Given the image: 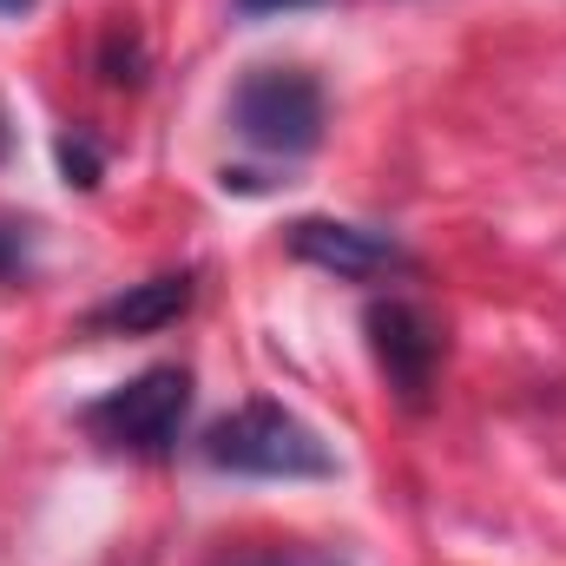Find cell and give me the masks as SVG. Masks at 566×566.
I'll use <instances>...</instances> for the list:
<instances>
[{
    "mask_svg": "<svg viewBox=\"0 0 566 566\" xmlns=\"http://www.w3.org/2000/svg\"><path fill=\"white\" fill-rule=\"evenodd\" d=\"M145 53H139V40H133V33H113V40H106V80H113V86H139L145 73Z\"/></svg>",
    "mask_w": 566,
    "mask_h": 566,
    "instance_id": "9",
    "label": "cell"
},
{
    "mask_svg": "<svg viewBox=\"0 0 566 566\" xmlns=\"http://www.w3.org/2000/svg\"><path fill=\"white\" fill-rule=\"evenodd\" d=\"M40 0H0V20H20V13H33Z\"/></svg>",
    "mask_w": 566,
    "mask_h": 566,
    "instance_id": "12",
    "label": "cell"
},
{
    "mask_svg": "<svg viewBox=\"0 0 566 566\" xmlns=\"http://www.w3.org/2000/svg\"><path fill=\"white\" fill-rule=\"evenodd\" d=\"M363 329H369V356L389 376V389L409 409H422L434 389V369H441V349H448V329L434 323V310L409 303V296H376L363 310Z\"/></svg>",
    "mask_w": 566,
    "mask_h": 566,
    "instance_id": "4",
    "label": "cell"
},
{
    "mask_svg": "<svg viewBox=\"0 0 566 566\" xmlns=\"http://www.w3.org/2000/svg\"><path fill=\"white\" fill-rule=\"evenodd\" d=\"M60 171H66V185L93 191L99 171H106V158H99V145L86 139V133H60Z\"/></svg>",
    "mask_w": 566,
    "mask_h": 566,
    "instance_id": "8",
    "label": "cell"
},
{
    "mask_svg": "<svg viewBox=\"0 0 566 566\" xmlns=\"http://www.w3.org/2000/svg\"><path fill=\"white\" fill-rule=\"evenodd\" d=\"M27 264H33V238H27V224H0V283L27 277Z\"/></svg>",
    "mask_w": 566,
    "mask_h": 566,
    "instance_id": "10",
    "label": "cell"
},
{
    "mask_svg": "<svg viewBox=\"0 0 566 566\" xmlns=\"http://www.w3.org/2000/svg\"><path fill=\"white\" fill-rule=\"evenodd\" d=\"M205 461L224 474H258V481H329L336 474L329 441L271 396H258V402H244L205 428Z\"/></svg>",
    "mask_w": 566,
    "mask_h": 566,
    "instance_id": "1",
    "label": "cell"
},
{
    "mask_svg": "<svg viewBox=\"0 0 566 566\" xmlns=\"http://www.w3.org/2000/svg\"><path fill=\"white\" fill-rule=\"evenodd\" d=\"M191 416V369L178 363H158L133 382H119L113 396H99L80 422L99 448H119V454H165L178 441V428Z\"/></svg>",
    "mask_w": 566,
    "mask_h": 566,
    "instance_id": "3",
    "label": "cell"
},
{
    "mask_svg": "<svg viewBox=\"0 0 566 566\" xmlns=\"http://www.w3.org/2000/svg\"><path fill=\"white\" fill-rule=\"evenodd\" d=\"M244 13H277V7H310V0H238Z\"/></svg>",
    "mask_w": 566,
    "mask_h": 566,
    "instance_id": "11",
    "label": "cell"
},
{
    "mask_svg": "<svg viewBox=\"0 0 566 566\" xmlns=\"http://www.w3.org/2000/svg\"><path fill=\"white\" fill-rule=\"evenodd\" d=\"M191 283H198L191 271H158L145 283H126L119 296H106L86 316V329L93 336H151V329H165V323H178L191 310Z\"/></svg>",
    "mask_w": 566,
    "mask_h": 566,
    "instance_id": "6",
    "label": "cell"
},
{
    "mask_svg": "<svg viewBox=\"0 0 566 566\" xmlns=\"http://www.w3.org/2000/svg\"><path fill=\"white\" fill-rule=\"evenodd\" d=\"M205 566H336V560H323L316 547H290V541H244V547L211 554Z\"/></svg>",
    "mask_w": 566,
    "mask_h": 566,
    "instance_id": "7",
    "label": "cell"
},
{
    "mask_svg": "<svg viewBox=\"0 0 566 566\" xmlns=\"http://www.w3.org/2000/svg\"><path fill=\"white\" fill-rule=\"evenodd\" d=\"M224 119L238 126V139L271 158H303L323 139V86L303 66H251L231 86Z\"/></svg>",
    "mask_w": 566,
    "mask_h": 566,
    "instance_id": "2",
    "label": "cell"
},
{
    "mask_svg": "<svg viewBox=\"0 0 566 566\" xmlns=\"http://www.w3.org/2000/svg\"><path fill=\"white\" fill-rule=\"evenodd\" d=\"M290 258L310 264V271H329L343 283H376V277H402L416 271V258L389 238V231H369V224H343V218H296L283 231Z\"/></svg>",
    "mask_w": 566,
    "mask_h": 566,
    "instance_id": "5",
    "label": "cell"
}]
</instances>
